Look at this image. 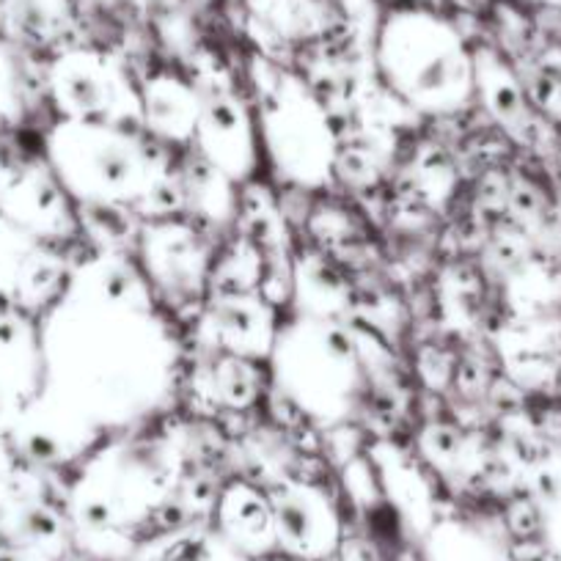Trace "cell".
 Instances as JSON below:
<instances>
[{
  "mask_svg": "<svg viewBox=\"0 0 561 561\" xmlns=\"http://www.w3.org/2000/svg\"><path fill=\"white\" fill-rule=\"evenodd\" d=\"M69 280L58 253L0 218V300L18 309H50Z\"/></svg>",
  "mask_w": 561,
  "mask_h": 561,
  "instance_id": "obj_11",
  "label": "cell"
},
{
  "mask_svg": "<svg viewBox=\"0 0 561 561\" xmlns=\"http://www.w3.org/2000/svg\"><path fill=\"white\" fill-rule=\"evenodd\" d=\"M539 499L559 501L561 504V449L550 457V462L545 466L542 477H539Z\"/></svg>",
  "mask_w": 561,
  "mask_h": 561,
  "instance_id": "obj_20",
  "label": "cell"
},
{
  "mask_svg": "<svg viewBox=\"0 0 561 561\" xmlns=\"http://www.w3.org/2000/svg\"><path fill=\"white\" fill-rule=\"evenodd\" d=\"M20 528L31 539H53L58 534V520L45 506H31L20 515Z\"/></svg>",
  "mask_w": 561,
  "mask_h": 561,
  "instance_id": "obj_19",
  "label": "cell"
},
{
  "mask_svg": "<svg viewBox=\"0 0 561 561\" xmlns=\"http://www.w3.org/2000/svg\"><path fill=\"white\" fill-rule=\"evenodd\" d=\"M284 317L259 289H215L198 311L193 342L202 353H226L267 364Z\"/></svg>",
  "mask_w": 561,
  "mask_h": 561,
  "instance_id": "obj_9",
  "label": "cell"
},
{
  "mask_svg": "<svg viewBox=\"0 0 561 561\" xmlns=\"http://www.w3.org/2000/svg\"><path fill=\"white\" fill-rule=\"evenodd\" d=\"M9 75H7V69H3V64H0V111H3V107L9 105V100H12V94H9Z\"/></svg>",
  "mask_w": 561,
  "mask_h": 561,
  "instance_id": "obj_21",
  "label": "cell"
},
{
  "mask_svg": "<svg viewBox=\"0 0 561 561\" xmlns=\"http://www.w3.org/2000/svg\"><path fill=\"white\" fill-rule=\"evenodd\" d=\"M140 89V127L171 152H187L193 147L202 91L196 80L180 72H152L138 83Z\"/></svg>",
  "mask_w": 561,
  "mask_h": 561,
  "instance_id": "obj_13",
  "label": "cell"
},
{
  "mask_svg": "<svg viewBox=\"0 0 561 561\" xmlns=\"http://www.w3.org/2000/svg\"><path fill=\"white\" fill-rule=\"evenodd\" d=\"M248 96L264 171L300 193L328 191L342 169V135L317 91L289 69L256 61Z\"/></svg>",
  "mask_w": 561,
  "mask_h": 561,
  "instance_id": "obj_5",
  "label": "cell"
},
{
  "mask_svg": "<svg viewBox=\"0 0 561 561\" xmlns=\"http://www.w3.org/2000/svg\"><path fill=\"white\" fill-rule=\"evenodd\" d=\"M224 526L240 539L275 537L273 504L270 495L253 488L251 482H234L224 490L218 504Z\"/></svg>",
  "mask_w": 561,
  "mask_h": 561,
  "instance_id": "obj_18",
  "label": "cell"
},
{
  "mask_svg": "<svg viewBox=\"0 0 561 561\" xmlns=\"http://www.w3.org/2000/svg\"><path fill=\"white\" fill-rule=\"evenodd\" d=\"M45 391L100 440L147 427L176 393L182 344L127 251H94L42 322Z\"/></svg>",
  "mask_w": 561,
  "mask_h": 561,
  "instance_id": "obj_1",
  "label": "cell"
},
{
  "mask_svg": "<svg viewBox=\"0 0 561 561\" xmlns=\"http://www.w3.org/2000/svg\"><path fill=\"white\" fill-rule=\"evenodd\" d=\"M58 118L140 127V89L127 67L102 50H67L47 72Z\"/></svg>",
  "mask_w": 561,
  "mask_h": 561,
  "instance_id": "obj_7",
  "label": "cell"
},
{
  "mask_svg": "<svg viewBox=\"0 0 561 561\" xmlns=\"http://www.w3.org/2000/svg\"><path fill=\"white\" fill-rule=\"evenodd\" d=\"M275 537L287 548L311 550L333 526V506L322 488L306 479H287L270 490Z\"/></svg>",
  "mask_w": 561,
  "mask_h": 561,
  "instance_id": "obj_14",
  "label": "cell"
},
{
  "mask_svg": "<svg viewBox=\"0 0 561 561\" xmlns=\"http://www.w3.org/2000/svg\"><path fill=\"white\" fill-rule=\"evenodd\" d=\"M0 561H25V556L18 550H0Z\"/></svg>",
  "mask_w": 561,
  "mask_h": 561,
  "instance_id": "obj_22",
  "label": "cell"
},
{
  "mask_svg": "<svg viewBox=\"0 0 561 561\" xmlns=\"http://www.w3.org/2000/svg\"><path fill=\"white\" fill-rule=\"evenodd\" d=\"M0 218L36 240H64L80 231L78 207L45 158L0 169Z\"/></svg>",
  "mask_w": 561,
  "mask_h": 561,
  "instance_id": "obj_10",
  "label": "cell"
},
{
  "mask_svg": "<svg viewBox=\"0 0 561 561\" xmlns=\"http://www.w3.org/2000/svg\"><path fill=\"white\" fill-rule=\"evenodd\" d=\"M133 259L160 309L174 322L196 320L213 293L218 242L187 215H163L140 224Z\"/></svg>",
  "mask_w": 561,
  "mask_h": 561,
  "instance_id": "obj_6",
  "label": "cell"
},
{
  "mask_svg": "<svg viewBox=\"0 0 561 561\" xmlns=\"http://www.w3.org/2000/svg\"><path fill=\"white\" fill-rule=\"evenodd\" d=\"M347 280L331 267L322 256H298L293 264V298L298 300L295 314L328 317L344 320L347 317Z\"/></svg>",
  "mask_w": 561,
  "mask_h": 561,
  "instance_id": "obj_17",
  "label": "cell"
},
{
  "mask_svg": "<svg viewBox=\"0 0 561 561\" xmlns=\"http://www.w3.org/2000/svg\"><path fill=\"white\" fill-rule=\"evenodd\" d=\"M371 56L380 83L421 116H457L477 102V47L435 9H391Z\"/></svg>",
  "mask_w": 561,
  "mask_h": 561,
  "instance_id": "obj_3",
  "label": "cell"
},
{
  "mask_svg": "<svg viewBox=\"0 0 561 561\" xmlns=\"http://www.w3.org/2000/svg\"><path fill=\"white\" fill-rule=\"evenodd\" d=\"M477 102H482L490 116L517 140L531 138L534 116L523 83L490 47H477Z\"/></svg>",
  "mask_w": 561,
  "mask_h": 561,
  "instance_id": "obj_16",
  "label": "cell"
},
{
  "mask_svg": "<svg viewBox=\"0 0 561 561\" xmlns=\"http://www.w3.org/2000/svg\"><path fill=\"white\" fill-rule=\"evenodd\" d=\"M264 388H270L267 364L226 353H204L193 375V391L213 408L226 413H245L259 404Z\"/></svg>",
  "mask_w": 561,
  "mask_h": 561,
  "instance_id": "obj_15",
  "label": "cell"
},
{
  "mask_svg": "<svg viewBox=\"0 0 561 561\" xmlns=\"http://www.w3.org/2000/svg\"><path fill=\"white\" fill-rule=\"evenodd\" d=\"M45 391L42 328L20 309H0V408L18 419Z\"/></svg>",
  "mask_w": 561,
  "mask_h": 561,
  "instance_id": "obj_12",
  "label": "cell"
},
{
  "mask_svg": "<svg viewBox=\"0 0 561 561\" xmlns=\"http://www.w3.org/2000/svg\"><path fill=\"white\" fill-rule=\"evenodd\" d=\"M196 85L202 91V113L191 149L237 187L251 185L264 171L251 96L229 83Z\"/></svg>",
  "mask_w": 561,
  "mask_h": 561,
  "instance_id": "obj_8",
  "label": "cell"
},
{
  "mask_svg": "<svg viewBox=\"0 0 561 561\" xmlns=\"http://www.w3.org/2000/svg\"><path fill=\"white\" fill-rule=\"evenodd\" d=\"M45 160L78 209H116L140 220L185 215L180 160L144 127L58 118Z\"/></svg>",
  "mask_w": 561,
  "mask_h": 561,
  "instance_id": "obj_2",
  "label": "cell"
},
{
  "mask_svg": "<svg viewBox=\"0 0 561 561\" xmlns=\"http://www.w3.org/2000/svg\"><path fill=\"white\" fill-rule=\"evenodd\" d=\"M270 388L300 419L344 427L369 397V364L347 320L284 317L267 358Z\"/></svg>",
  "mask_w": 561,
  "mask_h": 561,
  "instance_id": "obj_4",
  "label": "cell"
}]
</instances>
